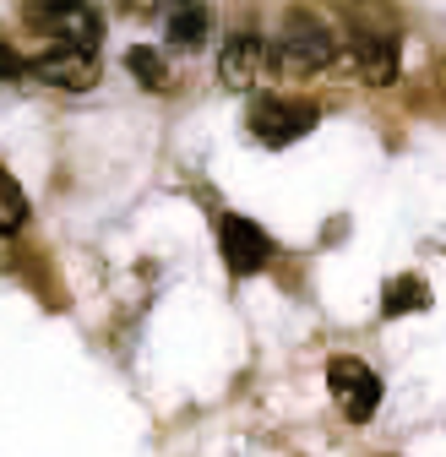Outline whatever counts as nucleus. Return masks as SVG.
<instances>
[{"mask_svg":"<svg viewBox=\"0 0 446 457\" xmlns=\"http://www.w3.org/2000/svg\"><path fill=\"white\" fill-rule=\"evenodd\" d=\"M120 12H131V17H142V12H158V0H120Z\"/></svg>","mask_w":446,"mask_h":457,"instance_id":"ddd939ff","label":"nucleus"},{"mask_svg":"<svg viewBox=\"0 0 446 457\" xmlns=\"http://www.w3.org/2000/svg\"><path fill=\"white\" fill-rule=\"evenodd\" d=\"M419 311H430V283H425L419 272H398V278L381 289V316L398 321V316H419Z\"/></svg>","mask_w":446,"mask_h":457,"instance_id":"9d476101","label":"nucleus"},{"mask_svg":"<svg viewBox=\"0 0 446 457\" xmlns=\"http://www.w3.org/2000/svg\"><path fill=\"white\" fill-rule=\"evenodd\" d=\"M349 49H354V66L365 71L370 87H392L398 82V38L381 33L370 22H354L349 28Z\"/></svg>","mask_w":446,"mask_h":457,"instance_id":"0eeeda50","label":"nucleus"},{"mask_svg":"<svg viewBox=\"0 0 446 457\" xmlns=\"http://www.w3.org/2000/svg\"><path fill=\"white\" fill-rule=\"evenodd\" d=\"M22 22L44 44H71V49H98L103 17L87 0H22Z\"/></svg>","mask_w":446,"mask_h":457,"instance_id":"f03ea898","label":"nucleus"},{"mask_svg":"<svg viewBox=\"0 0 446 457\" xmlns=\"http://www.w3.org/2000/svg\"><path fill=\"white\" fill-rule=\"evenodd\" d=\"M126 71H131L142 87H153V93L169 87V66H163V54H158V49H147V44H136V49L126 54Z\"/></svg>","mask_w":446,"mask_h":457,"instance_id":"9b49d317","label":"nucleus"},{"mask_svg":"<svg viewBox=\"0 0 446 457\" xmlns=\"http://www.w3.org/2000/svg\"><path fill=\"white\" fill-rule=\"evenodd\" d=\"M338 54V33L321 12H305V6H289L284 22H277V38H272V66H284L294 77H310L321 66H332Z\"/></svg>","mask_w":446,"mask_h":457,"instance_id":"f257e3e1","label":"nucleus"},{"mask_svg":"<svg viewBox=\"0 0 446 457\" xmlns=\"http://www.w3.org/2000/svg\"><path fill=\"white\" fill-rule=\"evenodd\" d=\"M316 120H321V109L310 98H289V93H261L245 109V131L261 147H294L300 137L316 131Z\"/></svg>","mask_w":446,"mask_h":457,"instance_id":"7ed1b4c3","label":"nucleus"},{"mask_svg":"<svg viewBox=\"0 0 446 457\" xmlns=\"http://www.w3.org/2000/svg\"><path fill=\"white\" fill-rule=\"evenodd\" d=\"M267 66H272V44H261L256 33H235L229 44H223V54H218V82L245 93V87H256V77Z\"/></svg>","mask_w":446,"mask_h":457,"instance_id":"6e6552de","label":"nucleus"},{"mask_svg":"<svg viewBox=\"0 0 446 457\" xmlns=\"http://www.w3.org/2000/svg\"><path fill=\"white\" fill-rule=\"evenodd\" d=\"M207 28H212V17H207L202 0H175V12L163 17V44L175 54H191V49L207 44Z\"/></svg>","mask_w":446,"mask_h":457,"instance_id":"1a4fd4ad","label":"nucleus"},{"mask_svg":"<svg viewBox=\"0 0 446 457\" xmlns=\"http://www.w3.org/2000/svg\"><path fill=\"white\" fill-rule=\"evenodd\" d=\"M326 386H332V403L343 409V420H349V425L376 420V409H381V376H376L365 360L338 354V360L326 365Z\"/></svg>","mask_w":446,"mask_h":457,"instance_id":"20e7f679","label":"nucleus"},{"mask_svg":"<svg viewBox=\"0 0 446 457\" xmlns=\"http://www.w3.org/2000/svg\"><path fill=\"white\" fill-rule=\"evenodd\" d=\"M435 82H441V98H446V61L435 66Z\"/></svg>","mask_w":446,"mask_h":457,"instance_id":"4468645a","label":"nucleus"},{"mask_svg":"<svg viewBox=\"0 0 446 457\" xmlns=\"http://www.w3.org/2000/svg\"><path fill=\"white\" fill-rule=\"evenodd\" d=\"M218 251H223V262H229L235 278H251V272H261V267L277 256V240L267 235L256 218L223 212V218H218Z\"/></svg>","mask_w":446,"mask_h":457,"instance_id":"39448f33","label":"nucleus"},{"mask_svg":"<svg viewBox=\"0 0 446 457\" xmlns=\"http://www.w3.org/2000/svg\"><path fill=\"white\" fill-rule=\"evenodd\" d=\"M28 71L49 87L82 93L98 77V49H71V44H38V54H28Z\"/></svg>","mask_w":446,"mask_h":457,"instance_id":"423d86ee","label":"nucleus"},{"mask_svg":"<svg viewBox=\"0 0 446 457\" xmlns=\"http://www.w3.org/2000/svg\"><path fill=\"white\" fill-rule=\"evenodd\" d=\"M0 196H6V235H17V228L28 223V202H22V191H17L12 175H0Z\"/></svg>","mask_w":446,"mask_h":457,"instance_id":"f8f14e48","label":"nucleus"}]
</instances>
